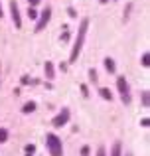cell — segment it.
I'll return each instance as SVG.
<instances>
[{
    "label": "cell",
    "mask_w": 150,
    "mask_h": 156,
    "mask_svg": "<svg viewBox=\"0 0 150 156\" xmlns=\"http://www.w3.org/2000/svg\"><path fill=\"white\" fill-rule=\"evenodd\" d=\"M87 28H89V20H83V22H81V28H79V34H77V40H75V46H73L71 55H69V61H71V63H75V61H77V55H79L81 48H83V42H85Z\"/></svg>",
    "instance_id": "obj_1"
},
{
    "label": "cell",
    "mask_w": 150,
    "mask_h": 156,
    "mask_svg": "<svg viewBox=\"0 0 150 156\" xmlns=\"http://www.w3.org/2000/svg\"><path fill=\"white\" fill-rule=\"evenodd\" d=\"M47 148L51 156H61V140L55 134H47Z\"/></svg>",
    "instance_id": "obj_2"
},
{
    "label": "cell",
    "mask_w": 150,
    "mask_h": 156,
    "mask_svg": "<svg viewBox=\"0 0 150 156\" xmlns=\"http://www.w3.org/2000/svg\"><path fill=\"white\" fill-rule=\"evenodd\" d=\"M117 87H119V93H120V99L123 103H131V93H128V83L124 77H119L117 79Z\"/></svg>",
    "instance_id": "obj_3"
},
{
    "label": "cell",
    "mask_w": 150,
    "mask_h": 156,
    "mask_svg": "<svg viewBox=\"0 0 150 156\" xmlns=\"http://www.w3.org/2000/svg\"><path fill=\"white\" fill-rule=\"evenodd\" d=\"M50 18H51V10L50 8H46V10L42 12V18H40V22H38V26H36V32H40V30H44L46 28V24L50 22Z\"/></svg>",
    "instance_id": "obj_4"
},
{
    "label": "cell",
    "mask_w": 150,
    "mask_h": 156,
    "mask_svg": "<svg viewBox=\"0 0 150 156\" xmlns=\"http://www.w3.org/2000/svg\"><path fill=\"white\" fill-rule=\"evenodd\" d=\"M67 121H69V111H67V109H63L61 113H59L58 117L54 119V126H63Z\"/></svg>",
    "instance_id": "obj_5"
},
{
    "label": "cell",
    "mask_w": 150,
    "mask_h": 156,
    "mask_svg": "<svg viewBox=\"0 0 150 156\" xmlns=\"http://www.w3.org/2000/svg\"><path fill=\"white\" fill-rule=\"evenodd\" d=\"M10 10H12V20H14L16 28H20L22 26V20H20V14H18V4H16V0L10 2Z\"/></svg>",
    "instance_id": "obj_6"
},
{
    "label": "cell",
    "mask_w": 150,
    "mask_h": 156,
    "mask_svg": "<svg viewBox=\"0 0 150 156\" xmlns=\"http://www.w3.org/2000/svg\"><path fill=\"white\" fill-rule=\"evenodd\" d=\"M105 67H107L109 73H115V61H113L111 57H107V59H105Z\"/></svg>",
    "instance_id": "obj_7"
},
{
    "label": "cell",
    "mask_w": 150,
    "mask_h": 156,
    "mask_svg": "<svg viewBox=\"0 0 150 156\" xmlns=\"http://www.w3.org/2000/svg\"><path fill=\"white\" fill-rule=\"evenodd\" d=\"M24 113H32V111H36V103H34V101H30V103H26V105H24Z\"/></svg>",
    "instance_id": "obj_8"
},
{
    "label": "cell",
    "mask_w": 150,
    "mask_h": 156,
    "mask_svg": "<svg viewBox=\"0 0 150 156\" xmlns=\"http://www.w3.org/2000/svg\"><path fill=\"white\" fill-rule=\"evenodd\" d=\"M111 156H120V142H115V144H113V152H111Z\"/></svg>",
    "instance_id": "obj_9"
},
{
    "label": "cell",
    "mask_w": 150,
    "mask_h": 156,
    "mask_svg": "<svg viewBox=\"0 0 150 156\" xmlns=\"http://www.w3.org/2000/svg\"><path fill=\"white\" fill-rule=\"evenodd\" d=\"M99 93H101V97H103V99H109V101H111V91H109L107 87H103Z\"/></svg>",
    "instance_id": "obj_10"
},
{
    "label": "cell",
    "mask_w": 150,
    "mask_h": 156,
    "mask_svg": "<svg viewBox=\"0 0 150 156\" xmlns=\"http://www.w3.org/2000/svg\"><path fill=\"white\" fill-rule=\"evenodd\" d=\"M46 73H47V77H54V67H51L50 61H46Z\"/></svg>",
    "instance_id": "obj_11"
},
{
    "label": "cell",
    "mask_w": 150,
    "mask_h": 156,
    "mask_svg": "<svg viewBox=\"0 0 150 156\" xmlns=\"http://www.w3.org/2000/svg\"><path fill=\"white\" fill-rule=\"evenodd\" d=\"M6 138H8V130L0 129V142H6Z\"/></svg>",
    "instance_id": "obj_12"
},
{
    "label": "cell",
    "mask_w": 150,
    "mask_h": 156,
    "mask_svg": "<svg viewBox=\"0 0 150 156\" xmlns=\"http://www.w3.org/2000/svg\"><path fill=\"white\" fill-rule=\"evenodd\" d=\"M148 63H150V55H148V53H144V55H142V65H144V67H148Z\"/></svg>",
    "instance_id": "obj_13"
},
{
    "label": "cell",
    "mask_w": 150,
    "mask_h": 156,
    "mask_svg": "<svg viewBox=\"0 0 150 156\" xmlns=\"http://www.w3.org/2000/svg\"><path fill=\"white\" fill-rule=\"evenodd\" d=\"M28 16H30V18L34 20V18H38V12H36L34 8H30V10H28Z\"/></svg>",
    "instance_id": "obj_14"
},
{
    "label": "cell",
    "mask_w": 150,
    "mask_h": 156,
    "mask_svg": "<svg viewBox=\"0 0 150 156\" xmlns=\"http://www.w3.org/2000/svg\"><path fill=\"white\" fill-rule=\"evenodd\" d=\"M34 150H36V146H34V144H28V146H26V152H28V154H32Z\"/></svg>",
    "instance_id": "obj_15"
},
{
    "label": "cell",
    "mask_w": 150,
    "mask_h": 156,
    "mask_svg": "<svg viewBox=\"0 0 150 156\" xmlns=\"http://www.w3.org/2000/svg\"><path fill=\"white\" fill-rule=\"evenodd\" d=\"M97 156H107V152H105V148H103V146H101V148L97 150Z\"/></svg>",
    "instance_id": "obj_16"
},
{
    "label": "cell",
    "mask_w": 150,
    "mask_h": 156,
    "mask_svg": "<svg viewBox=\"0 0 150 156\" xmlns=\"http://www.w3.org/2000/svg\"><path fill=\"white\" fill-rule=\"evenodd\" d=\"M142 101H144V105L148 107V91H144V95H142Z\"/></svg>",
    "instance_id": "obj_17"
},
{
    "label": "cell",
    "mask_w": 150,
    "mask_h": 156,
    "mask_svg": "<svg viewBox=\"0 0 150 156\" xmlns=\"http://www.w3.org/2000/svg\"><path fill=\"white\" fill-rule=\"evenodd\" d=\"M28 2H30L32 6H36V4H38V0H28Z\"/></svg>",
    "instance_id": "obj_18"
},
{
    "label": "cell",
    "mask_w": 150,
    "mask_h": 156,
    "mask_svg": "<svg viewBox=\"0 0 150 156\" xmlns=\"http://www.w3.org/2000/svg\"><path fill=\"white\" fill-rule=\"evenodd\" d=\"M0 16H2V6H0Z\"/></svg>",
    "instance_id": "obj_19"
},
{
    "label": "cell",
    "mask_w": 150,
    "mask_h": 156,
    "mask_svg": "<svg viewBox=\"0 0 150 156\" xmlns=\"http://www.w3.org/2000/svg\"><path fill=\"white\" fill-rule=\"evenodd\" d=\"M127 156H132V154H127Z\"/></svg>",
    "instance_id": "obj_20"
}]
</instances>
